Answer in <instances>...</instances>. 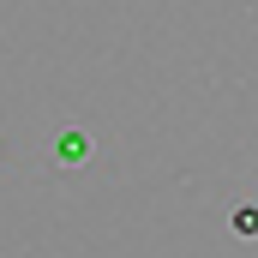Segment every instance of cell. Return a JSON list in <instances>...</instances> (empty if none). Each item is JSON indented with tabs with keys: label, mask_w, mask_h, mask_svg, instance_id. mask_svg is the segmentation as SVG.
I'll return each instance as SVG.
<instances>
[{
	"label": "cell",
	"mask_w": 258,
	"mask_h": 258,
	"mask_svg": "<svg viewBox=\"0 0 258 258\" xmlns=\"http://www.w3.org/2000/svg\"><path fill=\"white\" fill-rule=\"evenodd\" d=\"M54 156H60V162H84V156H90V138L78 126H66L60 138H54Z\"/></svg>",
	"instance_id": "1"
},
{
	"label": "cell",
	"mask_w": 258,
	"mask_h": 258,
	"mask_svg": "<svg viewBox=\"0 0 258 258\" xmlns=\"http://www.w3.org/2000/svg\"><path fill=\"white\" fill-rule=\"evenodd\" d=\"M234 234L240 240H258V204H240L234 210Z\"/></svg>",
	"instance_id": "2"
}]
</instances>
